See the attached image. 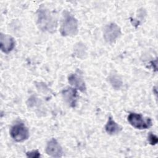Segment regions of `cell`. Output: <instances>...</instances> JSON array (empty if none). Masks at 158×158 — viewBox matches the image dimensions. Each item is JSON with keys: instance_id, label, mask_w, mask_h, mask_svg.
I'll return each instance as SVG.
<instances>
[{"instance_id": "obj_12", "label": "cell", "mask_w": 158, "mask_h": 158, "mask_svg": "<svg viewBox=\"0 0 158 158\" xmlns=\"http://www.w3.org/2000/svg\"><path fill=\"white\" fill-rule=\"evenodd\" d=\"M75 55L79 58H83L85 55H86V49L85 46L81 43L77 44L74 49Z\"/></svg>"}, {"instance_id": "obj_10", "label": "cell", "mask_w": 158, "mask_h": 158, "mask_svg": "<svg viewBox=\"0 0 158 158\" xmlns=\"http://www.w3.org/2000/svg\"><path fill=\"white\" fill-rule=\"evenodd\" d=\"M105 130L109 135H115L122 130V127L118 125L111 117H109L107 123L105 126Z\"/></svg>"}, {"instance_id": "obj_5", "label": "cell", "mask_w": 158, "mask_h": 158, "mask_svg": "<svg viewBox=\"0 0 158 158\" xmlns=\"http://www.w3.org/2000/svg\"><path fill=\"white\" fill-rule=\"evenodd\" d=\"M120 28L115 23L107 24L104 29V38L109 43H114L120 35Z\"/></svg>"}, {"instance_id": "obj_14", "label": "cell", "mask_w": 158, "mask_h": 158, "mask_svg": "<svg viewBox=\"0 0 158 158\" xmlns=\"http://www.w3.org/2000/svg\"><path fill=\"white\" fill-rule=\"evenodd\" d=\"M148 139H149L150 144L152 145H155L157 143V138L154 134L150 133L149 135V137H148Z\"/></svg>"}, {"instance_id": "obj_11", "label": "cell", "mask_w": 158, "mask_h": 158, "mask_svg": "<svg viewBox=\"0 0 158 158\" xmlns=\"http://www.w3.org/2000/svg\"><path fill=\"white\" fill-rule=\"evenodd\" d=\"M109 81L112 86L115 89H119L122 85V81L121 78L116 75L110 76L109 78Z\"/></svg>"}, {"instance_id": "obj_15", "label": "cell", "mask_w": 158, "mask_h": 158, "mask_svg": "<svg viewBox=\"0 0 158 158\" xmlns=\"http://www.w3.org/2000/svg\"><path fill=\"white\" fill-rule=\"evenodd\" d=\"M27 156L28 157H40V154L37 150H36L31 152H27Z\"/></svg>"}, {"instance_id": "obj_9", "label": "cell", "mask_w": 158, "mask_h": 158, "mask_svg": "<svg viewBox=\"0 0 158 158\" xmlns=\"http://www.w3.org/2000/svg\"><path fill=\"white\" fill-rule=\"evenodd\" d=\"M68 80L69 83L75 88H77L82 92H85L86 89V85L80 75L76 73L71 74L69 75Z\"/></svg>"}, {"instance_id": "obj_13", "label": "cell", "mask_w": 158, "mask_h": 158, "mask_svg": "<svg viewBox=\"0 0 158 158\" xmlns=\"http://www.w3.org/2000/svg\"><path fill=\"white\" fill-rule=\"evenodd\" d=\"M37 89L43 92V93H46L47 91H48V88L47 87V86L45 85V83H36L35 84Z\"/></svg>"}, {"instance_id": "obj_3", "label": "cell", "mask_w": 158, "mask_h": 158, "mask_svg": "<svg viewBox=\"0 0 158 158\" xmlns=\"http://www.w3.org/2000/svg\"><path fill=\"white\" fill-rule=\"evenodd\" d=\"M128 121L133 127L138 129H147L152 125L150 118L144 119L141 114L136 113H130Z\"/></svg>"}, {"instance_id": "obj_7", "label": "cell", "mask_w": 158, "mask_h": 158, "mask_svg": "<svg viewBox=\"0 0 158 158\" xmlns=\"http://www.w3.org/2000/svg\"><path fill=\"white\" fill-rule=\"evenodd\" d=\"M0 46L2 52L9 53L15 47V41L12 36L1 33L0 35Z\"/></svg>"}, {"instance_id": "obj_4", "label": "cell", "mask_w": 158, "mask_h": 158, "mask_svg": "<svg viewBox=\"0 0 158 158\" xmlns=\"http://www.w3.org/2000/svg\"><path fill=\"white\" fill-rule=\"evenodd\" d=\"M10 135L15 141L22 142L28 139L29 131L23 123H17L11 128Z\"/></svg>"}, {"instance_id": "obj_6", "label": "cell", "mask_w": 158, "mask_h": 158, "mask_svg": "<svg viewBox=\"0 0 158 158\" xmlns=\"http://www.w3.org/2000/svg\"><path fill=\"white\" fill-rule=\"evenodd\" d=\"M47 154L52 157H60L63 156L62 148L56 139L52 138L47 144L46 148Z\"/></svg>"}, {"instance_id": "obj_1", "label": "cell", "mask_w": 158, "mask_h": 158, "mask_svg": "<svg viewBox=\"0 0 158 158\" xmlns=\"http://www.w3.org/2000/svg\"><path fill=\"white\" fill-rule=\"evenodd\" d=\"M37 24L41 30L53 33L57 27V19L50 10L41 6L37 11Z\"/></svg>"}, {"instance_id": "obj_16", "label": "cell", "mask_w": 158, "mask_h": 158, "mask_svg": "<svg viewBox=\"0 0 158 158\" xmlns=\"http://www.w3.org/2000/svg\"><path fill=\"white\" fill-rule=\"evenodd\" d=\"M37 98H36L35 96H32L30 98H29L28 102H27V104L28 105L29 107H33L35 106H36V99Z\"/></svg>"}, {"instance_id": "obj_8", "label": "cell", "mask_w": 158, "mask_h": 158, "mask_svg": "<svg viewBox=\"0 0 158 158\" xmlns=\"http://www.w3.org/2000/svg\"><path fill=\"white\" fill-rule=\"evenodd\" d=\"M62 96L67 104L72 107H74L77 104V92L75 88H67L62 91Z\"/></svg>"}, {"instance_id": "obj_2", "label": "cell", "mask_w": 158, "mask_h": 158, "mask_svg": "<svg viewBox=\"0 0 158 158\" xmlns=\"http://www.w3.org/2000/svg\"><path fill=\"white\" fill-rule=\"evenodd\" d=\"M60 31L62 36H73L78 33V22L69 12L65 11L62 15Z\"/></svg>"}]
</instances>
